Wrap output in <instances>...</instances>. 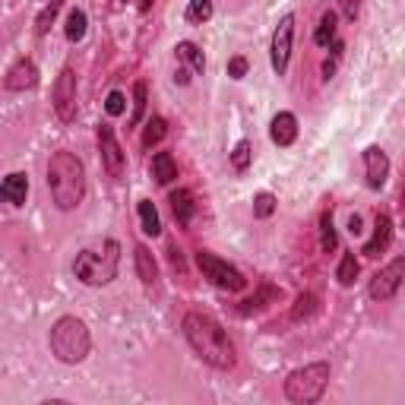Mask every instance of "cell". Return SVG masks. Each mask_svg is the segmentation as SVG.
I'll return each instance as SVG.
<instances>
[{
  "mask_svg": "<svg viewBox=\"0 0 405 405\" xmlns=\"http://www.w3.org/2000/svg\"><path fill=\"white\" fill-rule=\"evenodd\" d=\"M184 339L187 345L197 352V358L215 371H232L234 367V345L228 339V332L222 330V323L212 320L209 314H199V310H191L181 323Z\"/></svg>",
  "mask_w": 405,
  "mask_h": 405,
  "instance_id": "6da1fadb",
  "label": "cell"
},
{
  "mask_svg": "<svg viewBox=\"0 0 405 405\" xmlns=\"http://www.w3.org/2000/svg\"><path fill=\"white\" fill-rule=\"evenodd\" d=\"M48 187L60 212H73L86 197V168L73 152H54L48 162Z\"/></svg>",
  "mask_w": 405,
  "mask_h": 405,
  "instance_id": "7a4b0ae2",
  "label": "cell"
},
{
  "mask_svg": "<svg viewBox=\"0 0 405 405\" xmlns=\"http://www.w3.org/2000/svg\"><path fill=\"white\" fill-rule=\"evenodd\" d=\"M48 345H51V355L58 358L60 364L86 361V355H89V348H92L89 326H86L79 317H60V320L51 326Z\"/></svg>",
  "mask_w": 405,
  "mask_h": 405,
  "instance_id": "3957f363",
  "label": "cell"
},
{
  "mask_svg": "<svg viewBox=\"0 0 405 405\" xmlns=\"http://www.w3.org/2000/svg\"><path fill=\"white\" fill-rule=\"evenodd\" d=\"M117 263H121V244L117 241H105V254H95V250L76 254L73 273L86 285H108L117 275Z\"/></svg>",
  "mask_w": 405,
  "mask_h": 405,
  "instance_id": "277c9868",
  "label": "cell"
},
{
  "mask_svg": "<svg viewBox=\"0 0 405 405\" xmlns=\"http://www.w3.org/2000/svg\"><path fill=\"white\" fill-rule=\"evenodd\" d=\"M326 386H330V364L314 361V364H304V367L289 373V380H285V396H289L291 402L310 405V402H320Z\"/></svg>",
  "mask_w": 405,
  "mask_h": 405,
  "instance_id": "5b68a950",
  "label": "cell"
},
{
  "mask_svg": "<svg viewBox=\"0 0 405 405\" xmlns=\"http://www.w3.org/2000/svg\"><path fill=\"white\" fill-rule=\"evenodd\" d=\"M197 266L212 285H219V289H225V291H241L244 285H247V279H244L228 260L209 254V250H199L197 254Z\"/></svg>",
  "mask_w": 405,
  "mask_h": 405,
  "instance_id": "8992f818",
  "label": "cell"
},
{
  "mask_svg": "<svg viewBox=\"0 0 405 405\" xmlns=\"http://www.w3.org/2000/svg\"><path fill=\"white\" fill-rule=\"evenodd\" d=\"M291 42H295V13H285L279 19L273 32V45H269V64L279 76H285L289 70V58H291Z\"/></svg>",
  "mask_w": 405,
  "mask_h": 405,
  "instance_id": "52a82bcc",
  "label": "cell"
},
{
  "mask_svg": "<svg viewBox=\"0 0 405 405\" xmlns=\"http://www.w3.org/2000/svg\"><path fill=\"white\" fill-rule=\"evenodd\" d=\"M405 279V256H396V260H389L383 269H377L371 279V298L373 301H389L393 295L399 291Z\"/></svg>",
  "mask_w": 405,
  "mask_h": 405,
  "instance_id": "ba28073f",
  "label": "cell"
},
{
  "mask_svg": "<svg viewBox=\"0 0 405 405\" xmlns=\"http://www.w3.org/2000/svg\"><path fill=\"white\" fill-rule=\"evenodd\" d=\"M54 111H58V117L64 121V124H70V121H76V73L70 70V66H64L58 76V83H54Z\"/></svg>",
  "mask_w": 405,
  "mask_h": 405,
  "instance_id": "9c48e42d",
  "label": "cell"
},
{
  "mask_svg": "<svg viewBox=\"0 0 405 405\" xmlns=\"http://www.w3.org/2000/svg\"><path fill=\"white\" fill-rule=\"evenodd\" d=\"M99 152H101V165L111 177H124V149L114 136V127L111 124H101L99 127Z\"/></svg>",
  "mask_w": 405,
  "mask_h": 405,
  "instance_id": "30bf717a",
  "label": "cell"
},
{
  "mask_svg": "<svg viewBox=\"0 0 405 405\" xmlns=\"http://www.w3.org/2000/svg\"><path fill=\"white\" fill-rule=\"evenodd\" d=\"M393 244V219H389V212H377L373 215V234H371V241L364 244V250L361 254L364 256H380V254H386V247Z\"/></svg>",
  "mask_w": 405,
  "mask_h": 405,
  "instance_id": "8fae6325",
  "label": "cell"
},
{
  "mask_svg": "<svg viewBox=\"0 0 405 405\" xmlns=\"http://www.w3.org/2000/svg\"><path fill=\"white\" fill-rule=\"evenodd\" d=\"M364 171H367V187L380 191L389 177V158L380 146H367L364 149Z\"/></svg>",
  "mask_w": 405,
  "mask_h": 405,
  "instance_id": "7c38bea8",
  "label": "cell"
},
{
  "mask_svg": "<svg viewBox=\"0 0 405 405\" xmlns=\"http://www.w3.org/2000/svg\"><path fill=\"white\" fill-rule=\"evenodd\" d=\"M3 86H7L10 92L35 89V86H38V66H35L29 58L16 60V64L10 66V73H7V79H3Z\"/></svg>",
  "mask_w": 405,
  "mask_h": 405,
  "instance_id": "4fadbf2b",
  "label": "cell"
},
{
  "mask_svg": "<svg viewBox=\"0 0 405 405\" xmlns=\"http://www.w3.org/2000/svg\"><path fill=\"white\" fill-rule=\"evenodd\" d=\"M269 136H273L275 146H291L298 140V117L291 111H279L273 117V124H269Z\"/></svg>",
  "mask_w": 405,
  "mask_h": 405,
  "instance_id": "5bb4252c",
  "label": "cell"
},
{
  "mask_svg": "<svg viewBox=\"0 0 405 405\" xmlns=\"http://www.w3.org/2000/svg\"><path fill=\"white\" fill-rule=\"evenodd\" d=\"M133 263H136L140 282L152 291L158 285V263H156V256H152V250L146 247V244H136V250H133Z\"/></svg>",
  "mask_w": 405,
  "mask_h": 405,
  "instance_id": "9a60e30c",
  "label": "cell"
},
{
  "mask_svg": "<svg viewBox=\"0 0 405 405\" xmlns=\"http://www.w3.org/2000/svg\"><path fill=\"white\" fill-rule=\"evenodd\" d=\"M25 193H29V177L23 171L7 174L3 184H0V197L7 203H13V206H25Z\"/></svg>",
  "mask_w": 405,
  "mask_h": 405,
  "instance_id": "2e32d148",
  "label": "cell"
},
{
  "mask_svg": "<svg viewBox=\"0 0 405 405\" xmlns=\"http://www.w3.org/2000/svg\"><path fill=\"white\" fill-rule=\"evenodd\" d=\"M152 177L158 184H171L177 177V162L171 158V152H156L152 156Z\"/></svg>",
  "mask_w": 405,
  "mask_h": 405,
  "instance_id": "e0dca14e",
  "label": "cell"
},
{
  "mask_svg": "<svg viewBox=\"0 0 405 405\" xmlns=\"http://www.w3.org/2000/svg\"><path fill=\"white\" fill-rule=\"evenodd\" d=\"M317 314H320V298H317L314 291H304V295L295 301V307H291V320H295V323L314 320Z\"/></svg>",
  "mask_w": 405,
  "mask_h": 405,
  "instance_id": "ac0fdd59",
  "label": "cell"
},
{
  "mask_svg": "<svg viewBox=\"0 0 405 405\" xmlns=\"http://www.w3.org/2000/svg\"><path fill=\"white\" fill-rule=\"evenodd\" d=\"M171 212L177 219V225H187L193 219V193L191 191H174L171 193Z\"/></svg>",
  "mask_w": 405,
  "mask_h": 405,
  "instance_id": "d6986e66",
  "label": "cell"
},
{
  "mask_svg": "<svg viewBox=\"0 0 405 405\" xmlns=\"http://www.w3.org/2000/svg\"><path fill=\"white\" fill-rule=\"evenodd\" d=\"M266 301H279V289H273V285H263V289L256 291L254 298H247L244 304L238 307V314H241V317L256 314V310H263V307H266Z\"/></svg>",
  "mask_w": 405,
  "mask_h": 405,
  "instance_id": "ffe728a7",
  "label": "cell"
},
{
  "mask_svg": "<svg viewBox=\"0 0 405 405\" xmlns=\"http://www.w3.org/2000/svg\"><path fill=\"white\" fill-rule=\"evenodd\" d=\"M140 222H143V232L146 234H162V219H158V209H156V203L152 199H140Z\"/></svg>",
  "mask_w": 405,
  "mask_h": 405,
  "instance_id": "44dd1931",
  "label": "cell"
},
{
  "mask_svg": "<svg viewBox=\"0 0 405 405\" xmlns=\"http://www.w3.org/2000/svg\"><path fill=\"white\" fill-rule=\"evenodd\" d=\"M314 42L320 45V48H330L332 42H336V13L332 10H326L320 16V25H317V32H314Z\"/></svg>",
  "mask_w": 405,
  "mask_h": 405,
  "instance_id": "7402d4cb",
  "label": "cell"
},
{
  "mask_svg": "<svg viewBox=\"0 0 405 405\" xmlns=\"http://www.w3.org/2000/svg\"><path fill=\"white\" fill-rule=\"evenodd\" d=\"M320 247L323 254H332V250L339 247V238H336V225H332V209L320 215Z\"/></svg>",
  "mask_w": 405,
  "mask_h": 405,
  "instance_id": "603a6c76",
  "label": "cell"
},
{
  "mask_svg": "<svg viewBox=\"0 0 405 405\" xmlns=\"http://www.w3.org/2000/svg\"><path fill=\"white\" fill-rule=\"evenodd\" d=\"M165 133H168L165 117H152V121H146V130H143V146H146V149L158 146V143L165 140Z\"/></svg>",
  "mask_w": 405,
  "mask_h": 405,
  "instance_id": "cb8c5ba5",
  "label": "cell"
},
{
  "mask_svg": "<svg viewBox=\"0 0 405 405\" xmlns=\"http://www.w3.org/2000/svg\"><path fill=\"white\" fill-rule=\"evenodd\" d=\"M174 51H177V58H181V60H187V64H191L193 70H197V73H203V70H206V58H203V51H199V45H193V42H181Z\"/></svg>",
  "mask_w": 405,
  "mask_h": 405,
  "instance_id": "d4e9b609",
  "label": "cell"
},
{
  "mask_svg": "<svg viewBox=\"0 0 405 405\" xmlns=\"http://www.w3.org/2000/svg\"><path fill=\"white\" fill-rule=\"evenodd\" d=\"M86 25H89L86 10H70V16H66V38H70V42H83Z\"/></svg>",
  "mask_w": 405,
  "mask_h": 405,
  "instance_id": "484cf974",
  "label": "cell"
},
{
  "mask_svg": "<svg viewBox=\"0 0 405 405\" xmlns=\"http://www.w3.org/2000/svg\"><path fill=\"white\" fill-rule=\"evenodd\" d=\"M146 101H149V86L143 83V79H136V86H133V114H130L133 127L140 124L143 114H146Z\"/></svg>",
  "mask_w": 405,
  "mask_h": 405,
  "instance_id": "4316f807",
  "label": "cell"
},
{
  "mask_svg": "<svg viewBox=\"0 0 405 405\" xmlns=\"http://www.w3.org/2000/svg\"><path fill=\"white\" fill-rule=\"evenodd\" d=\"M184 16H187V23H197V25L209 23V19H212V0H191Z\"/></svg>",
  "mask_w": 405,
  "mask_h": 405,
  "instance_id": "83f0119b",
  "label": "cell"
},
{
  "mask_svg": "<svg viewBox=\"0 0 405 405\" xmlns=\"http://www.w3.org/2000/svg\"><path fill=\"white\" fill-rule=\"evenodd\" d=\"M60 7H64V0H51L48 7L38 13V19H35V32L48 35L51 32V23H54V19H58V13H60Z\"/></svg>",
  "mask_w": 405,
  "mask_h": 405,
  "instance_id": "f1b7e54d",
  "label": "cell"
},
{
  "mask_svg": "<svg viewBox=\"0 0 405 405\" xmlns=\"http://www.w3.org/2000/svg\"><path fill=\"white\" fill-rule=\"evenodd\" d=\"M336 279H339V285H355V279H358V260H355V254L342 256L339 269H336Z\"/></svg>",
  "mask_w": 405,
  "mask_h": 405,
  "instance_id": "f546056e",
  "label": "cell"
},
{
  "mask_svg": "<svg viewBox=\"0 0 405 405\" xmlns=\"http://www.w3.org/2000/svg\"><path fill=\"white\" fill-rule=\"evenodd\" d=\"M250 158H254V146H250L247 140H241L238 146L232 149V165H234V171H247V168H250Z\"/></svg>",
  "mask_w": 405,
  "mask_h": 405,
  "instance_id": "4dcf8cb0",
  "label": "cell"
},
{
  "mask_svg": "<svg viewBox=\"0 0 405 405\" xmlns=\"http://www.w3.org/2000/svg\"><path fill=\"white\" fill-rule=\"evenodd\" d=\"M275 212V197L273 193H256L254 199V215L256 219H269Z\"/></svg>",
  "mask_w": 405,
  "mask_h": 405,
  "instance_id": "1f68e13d",
  "label": "cell"
},
{
  "mask_svg": "<svg viewBox=\"0 0 405 405\" xmlns=\"http://www.w3.org/2000/svg\"><path fill=\"white\" fill-rule=\"evenodd\" d=\"M124 108H127V99H124V92H108V99H105V111L111 117H117V114H124Z\"/></svg>",
  "mask_w": 405,
  "mask_h": 405,
  "instance_id": "d6a6232c",
  "label": "cell"
},
{
  "mask_svg": "<svg viewBox=\"0 0 405 405\" xmlns=\"http://www.w3.org/2000/svg\"><path fill=\"white\" fill-rule=\"evenodd\" d=\"M339 7H342V16H345L348 23H355L358 13H361V0H339Z\"/></svg>",
  "mask_w": 405,
  "mask_h": 405,
  "instance_id": "836d02e7",
  "label": "cell"
},
{
  "mask_svg": "<svg viewBox=\"0 0 405 405\" xmlns=\"http://www.w3.org/2000/svg\"><path fill=\"white\" fill-rule=\"evenodd\" d=\"M244 73H247V58H232L228 60V76H232V79H241Z\"/></svg>",
  "mask_w": 405,
  "mask_h": 405,
  "instance_id": "e575fe53",
  "label": "cell"
},
{
  "mask_svg": "<svg viewBox=\"0 0 405 405\" xmlns=\"http://www.w3.org/2000/svg\"><path fill=\"white\" fill-rule=\"evenodd\" d=\"M348 232L361 234V215H352V219H348Z\"/></svg>",
  "mask_w": 405,
  "mask_h": 405,
  "instance_id": "d590c367",
  "label": "cell"
},
{
  "mask_svg": "<svg viewBox=\"0 0 405 405\" xmlns=\"http://www.w3.org/2000/svg\"><path fill=\"white\" fill-rule=\"evenodd\" d=\"M174 79H177L181 86H187V83H191V73H187L184 66H177V73H174Z\"/></svg>",
  "mask_w": 405,
  "mask_h": 405,
  "instance_id": "8d00e7d4",
  "label": "cell"
},
{
  "mask_svg": "<svg viewBox=\"0 0 405 405\" xmlns=\"http://www.w3.org/2000/svg\"><path fill=\"white\" fill-rule=\"evenodd\" d=\"M332 70H336V60H326V64H323V76L330 79V76H332Z\"/></svg>",
  "mask_w": 405,
  "mask_h": 405,
  "instance_id": "74e56055",
  "label": "cell"
},
{
  "mask_svg": "<svg viewBox=\"0 0 405 405\" xmlns=\"http://www.w3.org/2000/svg\"><path fill=\"white\" fill-rule=\"evenodd\" d=\"M152 3H156V0H140V10H143V13H146V10H149Z\"/></svg>",
  "mask_w": 405,
  "mask_h": 405,
  "instance_id": "f35d334b",
  "label": "cell"
},
{
  "mask_svg": "<svg viewBox=\"0 0 405 405\" xmlns=\"http://www.w3.org/2000/svg\"><path fill=\"white\" fill-rule=\"evenodd\" d=\"M402 212H405V191H402Z\"/></svg>",
  "mask_w": 405,
  "mask_h": 405,
  "instance_id": "ab89813d",
  "label": "cell"
}]
</instances>
